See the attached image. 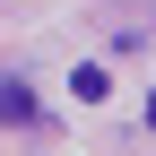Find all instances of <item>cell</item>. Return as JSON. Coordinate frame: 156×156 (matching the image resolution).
Returning <instances> with one entry per match:
<instances>
[{
  "label": "cell",
  "instance_id": "cell-2",
  "mask_svg": "<svg viewBox=\"0 0 156 156\" xmlns=\"http://www.w3.org/2000/svg\"><path fill=\"white\" fill-rule=\"evenodd\" d=\"M147 130H156V87H147Z\"/></svg>",
  "mask_w": 156,
  "mask_h": 156
},
{
  "label": "cell",
  "instance_id": "cell-1",
  "mask_svg": "<svg viewBox=\"0 0 156 156\" xmlns=\"http://www.w3.org/2000/svg\"><path fill=\"white\" fill-rule=\"evenodd\" d=\"M0 122H9V130H35V122H44L35 87H26V78H9V69H0Z\"/></svg>",
  "mask_w": 156,
  "mask_h": 156
}]
</instances>
